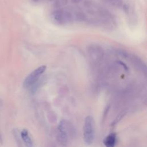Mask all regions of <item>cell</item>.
Returning a JSON list of instances; mask_svg holds the SVG:
<instances>
[{
  "mask_svg": "<svg viewBox=\"0 0 147 147\" xmlns=\"http://www.w3.org/2000/svg\"><path fill=\"white\" fill-rule=\"evenodd\" d=\"M21 137L26 147H32L33 141L29 135V131L26 129H23L21 132Z\"/></svg>",
  "mask_w": 147,
  "mask_h": 147,
  "instance_id": "cell-5",
  "label": "cell"
},
{
  "mask_svg": "<svg viewBox=\"0 0 147 147\" xmlns=\"http://www.w3.org/2000/svg\"><path fill=\"white\" fill-rule=\"evenodd\" d=\"M117 136L115 133H111L103 140V144L106 147H115Z\"/></svg>",
  "mask_w": 147,
  "mask_h": 147,
  "instance_id": "cell-4",
  "label": "cell"
},
{
  "mask_svg": "<svg viewBox=\"0 0 147 147\" xmlns=\"http://www.w3.org/2000/svg\"><path fill=\"white\" fill-rule=\"evenodd\" d=\"M95 137V122L93 117L88 115L86 117L83 126V138L85 143L90 145L92 144Z\"/></svg>",
  "mask_w": 147,
  "mask_h": 147,
  "instance_id": "cell-1",
  "label": "cell"
},
{
  "mask_svg": "<svg viewBox=\"0 0 147 147\" xmlns=\"http://www.w3.org/2000/svg\"><path fill=\"white\" fill-rule=\"evenodd\" d=\"M71 133L70 126L65 120H61L57 127V138L63 145H65L69 139Z\"/></svg>",
  "mask_w": 147,
  "mask_h": 147,
  "instance_id": "cell-2",
  "label": "cell"
},
{
  "mask_svg": "<svg viewBox=\"0 0 147 147\" xmlns=\"http://www.w3.org/2000/svg\"><path fill=\"white\" fill-rule=\"evenodd\" d=\"M46 68L45 65H41L33 70L25 79L23 82V86L25 88H28L33 85L45 72Z\"/></svg>",
  "mask_w": 147,
  "mask_h": 147,
  "instance_id": "cell-3",
  "label": "cell"
}]
</instances>
